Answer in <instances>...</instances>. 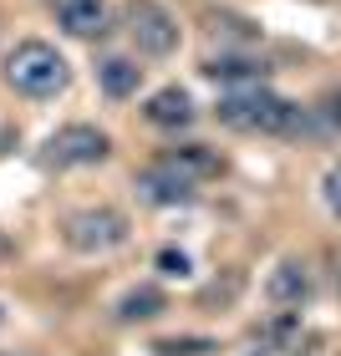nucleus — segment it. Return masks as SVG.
Segmentation results:
<instances>
[{
	"label": "nucleus",
	"instance_id": "nucleus-1",
	"mask_svg": "<svg viewBox=\"0 0 341 356\" xmlns=\"http://www.w3.org/2000/svg\"><path fill=\"white\" fill-rule=\"evenodd\" d=\"M214 118L230 127V133H245V138H296L301 143V133H306V107L285 102V97L270 92L265 82L230 87L214 102Z\"/></svg>",
	"mask_w": 341,
	"mask_h": 356
},
{
	"label": "nucleus",
	"instance_id": "nucleus-2",
	"mask_svg": "<svg viewBox=\"0 0 341 356\" xmlns=\"http://www.w3.org/2000/svg\"><path fill=\"white\" fill-rule=\"evenodd\" d=\"M6 82L31 102H46V97H61L72 87V67L51 41H21L6 56Z\"/></svg>",
	"mask_w": 341,
	"mask_h": 356
},
{
	"label": "nucleus",
	"instance_id": "nucleus-3",
	"mask_svg": "<svg viewBox=\"0 0 341 356\" xmlns=\"http://www.w3.org/2000/svg\"><path fill=\"white\" fill-rule=\"evenodd\" d=\"M127 234H133V224L112 204H92V209H77V214L61 219V239H67L72 254H112L127 245Z\"/></svg>",
	"mask_w": 341,
	"mask_h": 356
},
{
	"label": "nucleus",
	"instance_id": "nucleus-4",
	"mask_svg": "<svg viewBox=\"0 0 341 356\" xmlns=\"http://www.w3.org/2000/svg\"><path fill=\"white\" fill-rule=\"evenodd\" d=\"M122 31L138 46V56H173L184 31L164 0H122Z\"/></svg>",
	"mask_w": 341,
	"mask_h": 356
},
{
	"label": "nucleus",
	"instance_id": "nucleus-5",
	"mask_svg": "<svg viewBox=\"0 0 341 356\" xmlns=\"http://www.w3.org/2000/svg\"><path fill=\"white\" fill-rule=\"evenodd\" d=\"M107 158H112V138L92 122L56 127V133L46 138V148H41L46 168H92V163H107Z\"/></svg>",
	"mask_w": 341,
	"mask_h": 356
},
{
	"label": "nucleus",
	"instance_id": "nucleus-6",
	"mask_svg": "<svg viewBox=\"0 0 341 356\" xmlns=\"http://www.w3.org/2000/svg\"><path fill=\"white\" fill-rule=\"evenodd\" d=\"M133 188H138V199H143V204H153V209L193 204V193H199V184H193V178L178 168L168 153H153L148 163L133 173Z\"/></svg>",
	"mask_w": 341,
	"mask_h": 356
},
{
	"label": "nucleus",
	"instance_id": "nucleus-7",
	"mask_svg": "<svg viewBox=\"0 0 341 356\" xmlns=\"http://www.w3.org/2000/svg\"><path fill=\"white\" fill-rule=\"evenodd\" d=\"M56 15V26L77 41H102L112 31V15H107V0H46Z\"/></svg>",
	"mask_w": 341,
	"mask_h": 356
},
{
	"label": "nucleus",
	"instance_id": "nucleus-8",
	"mask_svg": "<svg viewBox=\"0 0 341 356\" xmlns=\"http://www.w3.org/2000/svg\"><path fill=\"white\" fill-rule=\"evenodd\" d=\"M311 290H316V280L301 260H280L275 275L265 280V296H270V305H280V311H301V305L311 300Z\"/></svg>",
	"mask_w": 341,
	"mask_h": 356
},
{
	"label": "nucleus",
	"instance_id": "nucleus-9",
	"mask_svg": "<svg viewBox=\"0 0 341 356\" xmlns=\"http://www.w3.org/2000/svg\"><path fill=\"white\" fill-rule=\"evenodd\" d=\"M143 118H148L153 127H164V133H178V127H193V97L184 87H158L148 102H143Z\"/></svg>",
	"mask_w": 341,
	"mask_h": 356
},
{
	"label": "nucleus",
	"instance_id": "nucleus-10",
	"mask_svg": "<svg viewBox=\"0 0 341 356\" xmlns=\"http://www.w3.org/2000/svg\"><path fill=\"white\" fill-rule=\"evenodd\" d=\"M204 76L209 82H224V87H255V82L270 76V67L255 61V56H245V51H219V56L204 61Z\"/></svg>",
	"mask_w": 341,
	"mask_h": 356
},
{
	"label": "nucleus",
	"instance_id": "nucleus-11",
	"mask_svg": "<svg viewBox=\"0 0 341 356\" xmlns=\"http://www.w3.org/2000/svg\"><path fill=\"white\" fill-rule=\"evenodd\" d=\"M97 87H102L112 102H127V97L143 87L138 56H102V61H97Z\"/></svg>",
	"mask_w": 341,
	"mask_h": 356
},
{
	"label": "nucleus",
	"instance_id": "nucleus-12",
	"mask_svg": "<svg viewBox=\"0 0 341 356\" xmlns=\"http://www.w3.org/2000/svg\"><path fill=\"white\" fill-rule=\"evenodd\" d=\"M260 341H265V351H275V356H301V346H306L301 311H275L265 326H260Z\"/></svg>",
	"mask_w": 341,
	"mask_h": 356
},
{
	"label": "nucleus",
	"instance_id": "nucleus-13",
	"mask_svg": "<svg viewBox=\"0 0 341 356\" xmlns=\"http://www.w3.org/2000/svg\"><path fill=\"white\" fill-rule=\"evenodd\" d=\"M164 153L193 178V184H209V178H219V173H224V158L209 148V143H173V148H164Z\"/></svg>",
	"mask_w": 341,
	"mask_h": 356
},
{
	"label": "nucleus",
	"instance_id": "nucleus-14",
	"mask_svg": "<svg viewBox=\"0 0 341 356\" xmlns=\"http://www.w3.org/2000/svg\"><path fill=\"white\" fill-rule=\"evenodd\" d=\"M331 138H341V87L306 107V133H301V143H331Z\"/></svg>",
	"mask_w": 341,
	"mask_h": 356
},
{
	"label": "nucleus",
	"instance_id": "nucleus-15",
	"mask_svg": "<svg viewBox=\"0 0 341 356\" xmlns=\"http://www.w3.org/2000/svg\"><path fill=\"white\" fill-rule=\"evenodd\" d=\"M164 311H168V296H164L158 285H133V290H127V296L118 300V321H122V326H138V321H158Z\"/></svg>",
	"mask_w": 341,
	"mask_h": 356
},
{
	"label": "nucleus",
	"instance_id": "nucleus-16",
	"mask_svg": "<svg viewBox=\"0 0 341 356\" xmlns=\"http://www.w3.org/2000/svg\"><path fill=\"white\" fill-rule=\"evenodd\" d=\"M209 31H214V36L224 31L235 46H255V41H260V26H255V21H245V15H224V10L209 15Z\"/></svg>",
	"mask_w": 341,
	"mask_h": 356
},
{
	"label": "nucleus",
	"instance_id": "nucleus-17",
	"mask_svg": "<svg viewBox=\"0 0 341 356\" xmlns=\"http://www.w3.org/2000/svg\"><path fill=\"white\" fill-rule=\"evenodd\" d=\"M153 351L158 356H209V351H219V341H209V336H168Z\"/></svg>",
	"mask_w": 341,
	"mask_h": 356
},
{
	"label": "nucleus",
	"instance_id": "nucleus-18",
	"mask_svg": "<svg viewBox=\"0 0 341 356\" xmlns=\"http://www.w3.org/2000/svg\"><path fill=\"white\" fill-rule=\"evenodd\" d=\"M153 265H158V275H164V280H189V275H193L189 254H184V250H173V245H168V250H158V260H153Z\"/></svg>",
	"mask_w": 341,
	"mask_h": 356
},
{
	"label": "nucleus",
	"instance_id": "nucleus-19",
	"mask_svg": "<svg viewBox=\"0 0 341 356\" xmlns=\"http://www.w3.org/2000/svg\"><path fill=\"white\" fill-rule=\"evenodd\" d=\"M321 199H326V209L341 219V163H331L326 178H321Z\"/></svg>",
	"mask_w": 341,
	"mask_h": 356
},
{
	"label": "nucleus",
	"instance_id": "nucleus-20",
	"mask_svg": "<svg viewBox=\"0 0 341 356\" xmlns=\"http://www.w3.org/2000/svg\"><path fill=\"white\" fill-rule=\"evenodd\" d=\"M331 285H336V296H341V250H331Z\"/></svg>",
	"mask_w": 341,
	"mask_h": 356
},
{
	"label": "nucleus",
	"instance_id": "nucleus-21",
	"mask_svg": "<svg viewBox=\"0 0 341 356\" xmlns=\"http://www.w3.org/2000/svg\"><path fill=\"white\" fill-rule=\"evenodd\" d=\"M0 250H6V239H0Z\"/></svg>",
	"mask_w": 341,
	"mask_h": 356
},
{
	"label": "nucleus",
	"instance_id": "nucleus-22",
	"mask_svg": "<svg viewBox=\"0 0 341 356\" xmlns=\"http://www.w3.org/2000/svg\"><path fill=\"white\" fill-rule=\"evenodd\" d=\"M255 356H260V351H255Z\"/></svg>",
	"mask_w": 341,
	"mask_h": 356
}]
</instances>
